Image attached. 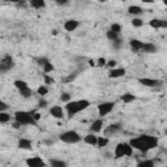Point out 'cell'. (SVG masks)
<instances>
[{"instance_id": "obj_1", "label": "cell", "mask_w": 167, "mask_h": 167, "mask_svg": "<svg viewBox=\"0 0 167 167\" xmlns=\"http://www.w3.org/2000/svg\"><path fill=\"white\" fill-rule=\"evenodd\" d=\"M129 145L138 150L141 153H146L149 150H152L154 148L158 146V138L155 136H149V135H141L138 137H135V138H131L129 140Z\"/></svg>"}, {"instance_id": "obj_2", "label": "cell", "mask_w": 167, "mask_h": 167, "mask_svg": "<svg viewBox=\"0 0 167 167\" xmlns=\"http://www.w3.org/2000/svg\"><path fill=\"white\" fill-rule=\"evenodd\" d=\"M89 106H90V102L88 99H79V101H71L65 103V112L68 115V119H72L73 116H76L81 111L86 110Z\"/></svg>"}, {"instance_id": "obj_3", "label": "cell", "mask_w": 167, "mask_h": 167, "mask_svg": "<svg viewBox=\"0 0 167 167\" xmlns=\"http://www.w3.org/2000/svg\"><path fill=\"white\" fill-rule=\"evenodd\" d=\"M14 120L18 121L21 125H30V124L35 125L37 124V121L31 116V111L30 112L29 111H17L14 114Z\"/></svg>"}, {"instance_id": "obj_4", "label": "cell", "mask_w": 167, "mask_h": 167, "mask_svg": "<svg viewBox=\"0 0 167 167\" xmlns=\"http://www.w3.org/2000/svg\"><path fill=\"white\" fill-rule=\"evenodd\" d=\"M59 140L65 144H79L80 141H82V137L76 131H65L59 136Z\"/></svg>"}, {"instance_id": "obj_5", "label": "cell", "mask_w": 167, "mask_h": 167, "mask_svg": "<svg viewBox=\"0 0 167 167\" xmlns=\"http://www.w3.org/2000/svg\"><path fill=\"white\" fill-rule=\"evenodd\" d=\"M14 67V60L10 55H5V56L0 60V73H5V72L10 71Z\"/></svg>"}, {"instance_id": "obj_6", "label": "cell", "mask_w": 167, "mask_h": 167, "mask_svg": "<svg viewBox=\"0 0 167 167\" xmlns=\"http://www.w3.org/2000/svg\"><path fill=\"white\" fill-rule=\"evenodd\" d=\"M115 103L114 102H103L101 104H98V115L99 118H104L106 115H108L111 111L114 110Z\"/></svg>"}, {"instance_id": "obj_7", "label": "cell", "mask_w": 167, "mask_h": 167, "mask_svg": "<svg viewBox=\"0 0 167 167\" xmlns=\"http://www.w3.org/2000/svg\"><path fill=\"white\" fill-rule=\"evenodd\" d=\"M137 81H138V84H141L142 86H146V88H157L163 84V81L155 80V79H149V77H141V79H138Z\"/></svg>"}, {"instance_id": "obj_8", "label": "cell", "mask_w": 167, "mask_h": 167, "mask_svg": "<svg viewBox=\"0 0 167 167\" xmlns=\"http://www.w3.org/2000/svg\"><path fill=\"white\" fill-rule=\"evenodd\" d=\"M26 165L29 166V167H44L46 166V162L39 158V157H31V158H27L26 161Z\"/></svg>"}, {"instance_id": "obj_9", "label": "cell", "mask_w": 167, "mask_h": 167, "mask_svg": "<svg viewBox=\"0 0 167 167\" xmlns=\"http://www.w3.org/2000/svg\"><path fill=\"white\" fill-rule=\"evenodd\" d=\"M149 25L153 29H167V21L161 18H152L149 21Z\"/></svg>"}, {"instance_id": "obj_10", "label": "cell", "mask_w": 167, "mask_h": 167, "mask_svg": "<svg viewBox=\"0 0 167 167\" xmlns=\"http://www.w3.org/2000/svg\"><path fill=\"white\" fill-rule=\"evenodd\" d=\"M80 26V21H77V20H75V18H71V20H67L65 22H64V25H63V27H64V30L65 31H75L77 27Z\"/></svg>"}, {"instance_id": "obj_11", "label": "cell", "mask_w": 167, "mask_h": 167, "mask_svg": "<svg viewBox=\"0 0 167 167\" xmlns=\"http://www.w3.org/2000/svg\"><path fill=\"white\" fill-rule=\"evenodd\" d=\"M50 115H52V118H55V119H64V116H65L64 110L60 106H52L50 108Z\"/></svg>"}, {"instance_id": "obj_12", "label": "cell", "mask_w": 167, "mask_h": 167, "mask_svg": "<svg viewBox=\"0 0 167 167\" xmlns=\"http://www.w3.org/2000/svg\"><path fill=\"white\" fill-rule=\"evenodd\" d=\"M121 129V124L120 123H114L108 127L104 128V136H110V135H114V133H118Z\"/></svg>"}, {"instance_id": "obj_13", "label": "cell", "mask_w": 167, "mask_h": 167, "mask_svg": "<svg viewBox=\"0 0 167 167\" xmlns=\"http://www.w3.org/2000/svg\"><path fill=\"white\" fill-rule=\"evenodd\" d=\"M125 75V69L124 68H111L108 71V77L110 79H119V77H123Z\"/></svg>"}, {"instance_id": "obj_14", "label": "cell", "mask_w": 167, "mask_h": 167, "mask_svg": "<svg viewBox=\"0 0 167 167\" xmlns=\"http://www.w3.org/2000/svg\"><path fill=\"white\" fill-rule=\"evenodd\" d=\"M103 120H102V118H99V119H97V120H94L93 123H92V125H90V132H93V133H98V132H102L103 131Z\"/></svg>"}, {"instance_id": "obj_15", "label": "cell", "mask_w": 167, "mask_h": 167, "mask_svg": "<svg viewBox=\"0 0 167 167\" xmlns=\"http://www.w3.org/2000/svg\"><path fill=\"white\" fill-rule=\"evenodd\" d=\"M17 146L21 150H31L33 144H31V141L29 140V138H20Z\"/></svg>"}, {"instance_id": "obj_16", "label": "cell", "mask_w": 167, "mask_h": 167, "mask_svg": "<svg viewBox=\"0 0 167 167\" xmlns=\"http://www.w3.org/2000/svg\"><path fill=\"white\" fill-rule=\"evenodd\" d=\"M114 157L116 159H120L125 157V153H124V142H120L115 146V152H114Z\"/></svg>"}, {"instance_id": "obj_17", "label": "cell", "mask_w": 167, "mask_h": 167, "mask_svg": "<svg viewBox=\"0 0 167 167\" xmlns=\"http://www.w3.org/2000/svg\"><path fill=\"white\" fill-rule=\"evenodd\" d=\"M97 138H98V136H96V133L90 132L89 135L84 137V142L88 144V145H92V146H97Z\"/></svg>"}, {"instance_id": "obj_18", "label": "cell", "mask_w": 167, "mask_h": 167, "mask_svg": "<svg viewBox=\"0 0 167 167\" xmlns=\"http://www.w3.org/2000/svg\"><path fill=\"white\" fill-rule=\"evenodd\" d=\"M144 9L140 7V5H131V7H128V13L135 16V17H138L140 14H142Z\"/></svg>"}, {"instance_id": "obj_19", "label": "cell", "mask_w": 167, "mask_h": 167, "mask_svg": "<svg viewBox=\"0 0 167 167\" xmlns=\"http://www.w3.org/2000/svg\"><path fill=\"white\" fill-rule=\"evenodd\" d=\"M142 51L148 52V54H155L157 52V46L152 42H146V43H144V46H142Z\"/></svg>"}, {"instance_id": "obj_20", "label": "cell", "mask_w": 167, "mask_h": 167, "mask_svg": "<svg viewBox=\"0 0 167 167\" xmlns=\"http://www.w3.org/2000/svg\"><path fill=\"white\" fill-rule=\"evenodd\" d=\"M29 4L34 9H43L46 7V0H29Z\"/></svg>"}, {"instance_id": "obj_21", "label": "cell", "mask_w": 167, "mask_h": 167, "mask_svg": "<svg viewBox=\"0 0 167 167\" xmlns=\"http://www.w3.org/2000/svg\"><path fill=\"white\" fill-rule=\"evenodd\" d=\"M108 142H110V138L107 136H98L97 138V146L99 149H103L104 146H107Z\"/></svg>"}, {"instance_id": "obj_22", "label": "cell", "mask_w": 167, "mask_h": 167, "mask_svg": "<svg viewBox=\"0 0 167 167\" xmlns=\"http://www.w3.org/2000/svg\"><path fill=\"white\" fill-rule=\"evenodd\" d=\"M120 99H121V102H124L125 104H129L133 101H136V96L135 94H132V93H125V94H123V96L120 97Z\"/></svg>"}, {"instance_id": "obj_23", "label": "cell", "mask_w": 167, "mask_h": 167, "mask_svg": "<svg viewBox=\"0 0 167 167\" xmlns=\"http://www.w3.org/2000/svg\"><path fill=\"white\" fill-rule=\"evenodd\" d=\"M129 44H131V47H132L133 51H140V50H142L144 42H141L140 39H131Z\"/></svg>"}, {"instance_id": "obj_24", "label": "cell", "mask_w": 167, "mask_h": 167, "mask_svg": "<svg viewBox=\"0 0 167 167\" xmlns=\"http://www.w3.org/2000/svg\"><path fill=\"white\" fill-rule=\"evenodd\" d=\"M154 161L152 159H144L141 161V162H138L137 163V167H154Z\"/></svg>"}, {"instance_id": "obj_25", "label": "cell", "mask_w": 167, "mask_h": 167, "mask_svg": "<svg viewBox=\"0 0 167 167\" xmlns=\"http://www.w3.org/2000/svg\"><path fill=\"white\" fill-rule=\"evenodd\" d=\"M18 92L21 94V97H24V98H30L33 96V90L29 86L25 88V89H21V90H18Z\"/></svg>"}, {"instance_id": "obj_26", "label": "cell", "mask_w": 167, "mask_h": 167, "mask_svg": "<svg viewBox=\"0 0 167 167\" xmlns=\"http://www.w3.org/2000/svg\"><path fill=\"white\" fill-rule=\"evenodd\" d=\"M106 37H107L108 41L114 42V41H116L119 38V34H118V33H115V31H112V30H107V31H106Z\"/></svg>"}, {"instance_id": "obj_27", "label": "cell", "mask_w": 167, "mask_h": 167, "mask_svg": "<svg viewBox=\"0 0 167 167\" xmlns=\"http://www.w3.org/2000/svg\"><path fill=\"white\" fill-rule=\"evenodd\" d=\"M9 120H10V115L7 112V111H3V112H0V123L5 124V123H8Z\"/></svg>"}, {"instance_id": "obj_28", "label": "cell", "mask_w": 167, "mask_h": 167, "mask_svg": "<svg viewBox=\"0 0 167 167\" xmlns=\"http://www.w3.org/2000/svg\"><path fill=\"white\" fill-rule=\"evenodd\" d=\"M13 85L18 89V90H21V89H25V88H27L29 85H27V82L26 81H24V80H16L14 82H13Z\"/></svg>"}, {"instance_id": "obj_29", "label": "cell", "mask_w": 167, "mask_h": 167, "mask_svg": "<svg viewBox=\"0 0 167 167\" xmlns=\"http://www.w3.org/2000/svg\"><path fill=\"white\" fill-rule=\"evenodd\" d=\"M47 93H48V88H47V85H41L39 88L37 89V94H38V96H41V97H44Z\"/></svg>"}, {"instance_id": "obj_30", "label": "cell", "mask_w": 167, "mask_h": 167, "mask_svg": "<svg viewBox=\"0 0 167 167\" xmlns=\"http://www.w3.org/2000/svg\"><path fill=\"white\" fill-rule=\"evenodd\" d=\"M133 149L129 144L128 142H124V153H125V157H132V154H133Z\"/></svg>"}, {"instance_id": "obj_31", "label": "cell", "mask_w": 167, "mask_h": 167, "mask_svg": "<svg viewBox=\"0 0 167 167\" xmlns=\"http://www.w3.org/2000/svg\"><path fill=\"white\" fill-rule=\"evenodd\" d=\"M131 24H132L133 27H136V29H137V27H141L144 25V21L140 17H133V20L131 21Z\"/></svg>"}, {"instance_id": "obj_32", "label": "cell", "mask_w": 167, "mask_h": 167, "mask_svg": "<svg viewBox=\"0 0 167 167\" xmlns=\"http://www.w3.org/2000/svg\"><path fill=\"white\" fill-rule=\"evenodd\" d=\"M42 69H43V73H50V72L54 71V65L51 62H47L46 64L42 65Z\"/></svg>"}, {"instance_id": "obj_33", "label": "cell", "mask_w": 167, "mask_h": 167, "mask_svg": "<svg viewBox=\"0 0 167 167\" xmlns=\"http://www.w3.org/2000/svg\"><path fill=\"white\" fill-rule=\"evenodd\" d=\"M43 80H44V84H46V85H54V84H55V79L50 76L48 73L43 75Z\"/></svg>"}, {"instance_id": "obj_34", "label": "cell", "mask_w": 167, "mask_h": 167, "mask_svg": "<svg viewBox=\"0 0 167 167\" xmlns=\"http://www.w3.org/2000/svg\"><path fill=\"white\" fill-rule=\"evenodd\" d=\"M50 165L52 167H65L67 166L65 162H63V161H56V159H52L51 162H50Z\"/></svg>"}, {"instance_id": "obj_35", "label": "cell", "mask_w": 167, "mask_h": 167, "mask_svg": "<svg viewBox=\"0 0 167 167\" xmlns=\"http://www.w3.org/2000/svg\"><path fill=\"white\" fill-rule=\"evenodd\" d=\"M60 101H62L63 103H67L71 101V94L69 93H63L62 96H60Z\"/></svg>"}, {"instance_id": "obj_36", "label": "cell", "mask_w": 167, "mask_h": 167, "mask_svg": "<svg viewBox=\"0 0 167 167\" xmlns=\"http://www.w3.org/2000/svg\"><path fill=\"white\" fill-rule=\"evenodd\" d=\"M110 30H112V31H115V33H118V34H120L121 25H119V24H112V25H111V27H110Z\"/></svg>"}, {"instance_id": "obj_37", "label": "cell", "mask_w": 167, "mask_h": 167, "mask_svg": "<svg viewBox=\"0 0 167 167\" xmlns=\"http://www.w3.org/2000/svg\"><path fill=\"white\" fill-rule=\"evenodd\" d=\"M96 64L98 67H106V64H107V60H106L104 58H99L97 62H96Z\"/></svg>"}, {"instance_id": "obj_38", "label": "cell", "mask_w": 167, "mask_h": 167, "mask_svg": "<svg viewBox=\"0 0 167 167\" xmlns=\"http://www.w3.org/2000/svg\"><path fill=\"white\" fill-rule=\"evenodd\" d=\"M31 116H33V119H34L37 123H38V121L41 120V118H42V115H41L39 112H35V111H31Z\"/></svg>"}, {"instance_id": "obj_39", "label": "cell", "mask_w": 167, "mask_h": 167, "mask_svg": "<svg viewBox=\"0 0 167 167\" xmlns=\"http://www.w3.org/2000/svg\"><path fill=\"white\" fill-rule=\"evenodd\" d=\"M47 101H46V99H39V102H38V107H39V108H46L47 107Z\"/></svg>"}, {"instance_id": "obj_40", "label": "cell", "mask_w": 167, "mask_h": 167, "mask_svg": "<svg viewBox=\"0 0 167 167\" xmlns=\"http://www.w3.org/2000/svg\"><path fill=\"white\" fill-rule=\"evenodd\" d=\"M8 107H9V106L5 103L4 101H2V99H0V112H3V111H7Z\"/></svg>"}, {"instance_id": "obj_41", "label": "cell", "mask_w": 167, "mask_h": 167, "mask_svg": "<svg viewBox=\"0 0 167 167\" xmlns=\"http://www.w3.org/2000/svg\"><path fill=\"white\" fill-rule=\"evenodd\" d=\"M47 62H50V60H48L47 58H44V56H43V58H38V59H37V63H38V64H39L41 67H42L43 64H46Z\"/></svg>"}, {"instance_id": "obj_42", "label": "cell", "mask_w": 167, "mask_h": 167, "mask_svg": "<svg viewBox=\"0 0 167 167\" xmlns=\"http://www.w3.org/2000/svg\"><path fill=\"white\" fill-rule=\"evenodd\" d=\"M76 76H77V73L71 75V76H68V77H65V79H63L62 81H63V82H71V81H73V80L76 79Z\"/></svg>"}, {"instance_id": "obj_43", "label": "cell", "mask_w": 167, "mask_h": 167, "mask_svg": "<svg viewBox=\"0 0 167 167\" xmlns=\"http://www.w3.org/2000/svg\"><path fill=\"white\" fill-rule=\"evenodd\" d=\"M106 65H108L110 68H115V67L118 65V62H116V60H110V62H107Z\"/></svg>"}, {"instance_id": "obj_44", "label": "cell", "mask_w": 167, "mask_h": 167, "mask_svg": "<svg viewBox=\"0 0 167 167\" xmlns=\"http://www.w3.org/2000/svg\"><path fill=\"white\" fill-rule=\"evenodd\" d=\"M55 3L58 5H67L69 3V0H55Z\"/></svg>"}, {"instance_id": "obj_45", "label": "cell", "mask_w": 167, "mask_h": 167, "mask_svg": "<svg viewBox=\"0 0 167 167\" xmlns=\"http://www.w3.org/2000/svg\"><path fill=\"white\" fill-rule=\"evenodd\" d=\"M20 127H21V124L18 123V121H16V120H14V123H13V128H14V129H18Z\"/></svg>"}, {"instance_id": "obj_46", "label": "cell", "mask_w": 167, "mask_h": 167, "mask_svg": "<svg viewBox=\"0 0 167 167\" xmlns=\"http://www.w3.org/2000/svg\"><path fill=\"white\" fill-rule=\"evenodd\" d=\"M141 2H142V3H146V4H153L155 0H141Z\"/></svg>"}, {"instance_id": "obj_47", "label": "cell", "mask_w": 167, "mask_h": 167, "mask_svg": "<svg viewBox=\"0 0 167 167\" xmlns=\"http://www.w3.org/2000/svg\"><path fill=\"white\" fill-rule=\"evenodd\" d=\"M89 65H90V67H96L97 64H96V62H94V60L90 59V60H89Z\"/></svg>"}, {"instance_id": "obj_48", "label": "cell", "mask_w": 167, "mask_h": 167, "mask_svg": "<svg viewBox=\"0 0 167 167\" xmlns=\"http://www.w3.org/2000/svg\"><path fill=\"white\" fill-rule=\"evenodd\" d=\"M4 2H7V3H18L20 0H4Z\"/></svg>"}, {"instance_id": "obj_49", "label": "cell", "mask_w": 167, "mask_h": 167, "mask_svg": "<svg viewBox=\"0 0 167 167\" xmlns=\"http://www.w3.org/2000/svg\"><path fill=\"white\" fill-rule=\"evenodd\" d=\"M98 2H99V3H106L107 0H98Z\"/></svg>"}, {"instance_id": "obj_50", "label": "cell", "mask_w": 167, "mask_h": 167, "mask_svg": "<svg viewBox=\"0 0 167 167\" xmlns=\"http://www.w3.org/2000/svg\"><path fill=\"white\" fill-rule=\"evenodd\" d=\"M120 2H127V0H120Z\"/></svg>"}]
</instances>
